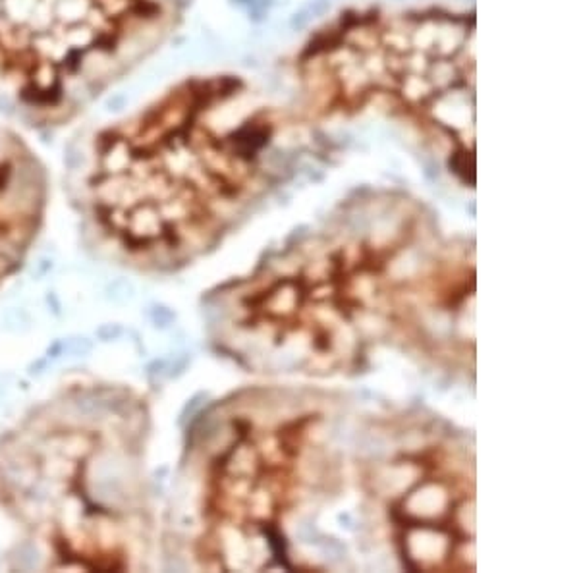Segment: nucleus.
Segmentation results:
<instances>
[{
    "mask_svg": "<svg viewBox=\"0 0 579 573\" xmlns=\"http://www.w3.org/2000/svg\"><path fill=\"white\" fill-rule=\"evenodd\" d=\"M276 114L234 73L191 76L85 134L75 201L103 242L136 261L199 249L259 188Z\"/></svg>",
    "mask_w": 579,
    "mask_h": 573,
    "instance_id": "nucleus-1",
    "label": "nucleus"
},
{
    "mask_svg": "<svg viewBox=\"0 0 579 573\" xmlns=\"http://www.w3.org/2000/svg\"><path fill=\"white\" fill-rule=\"evenodd\" d=\"M139 415L112 386L43 403L0 440V508L53 570L124 572L139 540Z\"/></svg>",
    "mask_w": 579,
    "mask_h": 573,
    "instance_id": "nucleus-2",
    "label": "nucleus"
},
{
    "mask_svg": "<svg viewBox=\"0 0 579 573\" xmlns=\"http://www.w3.org/2000/svg\"><path fill=\"white\" fill-rule=\"evenodd\" d=\"M473 14L355 10L311 37L298 76L319 114L386 112L448 145L450 168L473 184Z\"/></svg>",
    "mask_w": 579,
    "mask_h": 573,
    "instance_id": "nucleus-3",
    "label": "nucleus"
},
{
    "mask_svg": "<svg viewBox=\"0 0 579 573\" xmlns=\"http://www.w3.org/2000/svg\"><path fill=\"white\" fill-rule=\"evenodd\" d=\"M184 0H0V120L60 130L170 39Z\"/></svg>",
    "mask_w": 579,
    "mask_h": 573,
    "instance_id": "nucleus-4",
    "label": "nucleus"
},
{
    "mask_svg": "<svg viewBox=\"0 0 579 573\" xmlns=\"http://www.w3.org/2000/svg\"><path fill=\"white\" fill-rule=\"evenodd\" d=\"M46 205V166L18 127L0 120V284L26 259Z\"/></svg>",
    "mask_w": 579,
    "mask_h": 573,
    "instance_id": "nucleus-5",
    "label": "nucleus"
}]
</instances>
